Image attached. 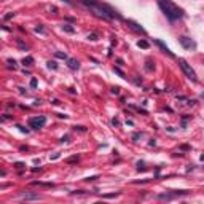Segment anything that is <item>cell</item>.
<instances>
[{
    "instance_id": "1",
    "label": "cell",
    "mask_w": 204,
    "mask_h": 204,
    "mask_svg": "<svg viewBox=\"0 0 204 204\" xmlns=\"http://www.w3.org/2000/svg\"><path fill=\"white\" fill-rule=\"evenodd\" d=\"M158 6H159V10L164 13L166 18L169 21H177V19L185 16L184 10L175 5L172 0H158Z\"/></svg>"
},
{
    "instance_id": "2",
    "label": "cell",
    "mask_w": 204,
    "mask_h": 204,
    "mask_svg": "<svg viewBox=\"0 0 204 204\" xmlns=\"http://www.w3.org/2000/svg\"><path fill=\"white\" fill-rule=\"evenodd\" d=\"M179 66H180V69L184 70V73L188 77L191 81H198V77H196V72L193 70V67L188 64V62L184 59V58H179Z\"/></svg>"
},
{
    "instance_id": "3",
    "label": "cell",
    "mask_w": 204,
    "mask_h": 204,
    "mask_svg": "<svg viewBox=\"0 0 204 204\" xmlns=\"http://www.w3.org/2000/svg\"><path fill=\"white\" fill-rule=\"evenodd\" d=\"M46 124V116L43 115H40V116H32L29 120V126L32 129H40V128H43V126Z\"/></svg>"
},
{
    "instance_id": "4",
    "label": "cell",
    "mask_w": 204,
    "mask_h": 204,
    "mask_svg": "<svg viewBox=\"0 0 204 204\" xmlns=\"http://www.w3.org/2000/svg\"><path fill=\"white\" fill-rule=\"evenodd\" d=\"M179 43L184 46L185 50H195V48H196V41L191 40V38H188V37H180Z\"/></svg>"
},
{
    "instance_id": "5",
    "label": "cell",
    "mask_w": 204,
    "mask_h": 204,
    "mask_svg": "<svg viewBox=\"0 0 204 204\" xmlns=\"http://www.w3.org/2000/svg\"><path fill=\"white\" fill-rule=\"evenodd\" d=\"M155 43H156V45L161 48V51H164L167 56H169V58H175V56H174V53H172V51H171L169 48H167V46H166V45H164V43H163V41H161V40H158V38H156V40H155Z\"/></svg>"
},
{
    "instance_id": "6",
    "label": "cell",
    "mask_w": 204,
    "mask_h": 204,
    "mask_svg": "<svg viewBox=\"0 0 204 204\" xmlns=\"http://www.w3.org/2000/svg\"><path fill=\"white\" fill-rule=\"evenodd\" d=\"M67 66H69L70 70H77V69H80V62L77 59H73V58H69L67 59Z\"/></svg>"
},
{
    "instance_id": "7",
    "label": "cell",
    "mask_w": 204,
    "mask_h": 204,
    "mask_svg": "<svg viewBox=\"0 0 204 204\" xmlns=\"http://www.w3.org/2000/svg\"><path fill=\"white\" fill-rule=\"evenodd\" d=\"M128 24L131 26V29H134V30H137V32H140V34H147L145 32V29L144 27H140L137 23H134V21H131V19H128Z\"/></svg>"
},
{
    "instance_id": "8",
    "label": "cell",
    "mask_w": 204,
    "mask_h": 204,
    "mask_svg": "<svg viewBox=\"0 0 204 204\" xmlns=\"http://www.w3.org/2000/svg\"><path fill=\"white\" fill-rule=\"evenodd\" d=\"M137 46H139V48H144V50H147V48H149L150 45H149V41H147V40H139V41H137Z\"/></svg>"
},
{
    "instance_id": "9",
    "label": "cell",
    "mask_w": 204,
    "mask_h": 204,
    "mask_svg": "<svg viewBox=\"0 0 204 204\" xmlns=\"http://www.w3.org/2000/svg\"><path fill=\"white\" fill-rule=\"evenodd\" d=\"M62 30H66V32H69V34H73V32H75V29H73L70 24H64V26H62Z\"/></svg>"
},
{
    "instance_id": "10",
    "label": "cell",
    "mask_w": 204,
    "mask_h": 204,
    "mask_svg": "<svg viewBox=\"0 0 204 204\" xmlns=\"http://www.w3.org/2000/svg\"><path fill=\"white\" fill-rule=\"evenodd\" d=\"M23 64H24V66H32V64H34V58L27 56V58H24V59H23Z\"/></svg>"
},
{
    "instance_id": "11",
    "label": "cell",
    "mask_w": 204,
    "mask_h": 204,
    "mask_svg": "<svg viewBox=\"0 0 204 204\" xmlns=\"http://www.w3.org/2000/svg\"><path fill=\"white\" fill-rule=\"evenodd\" d=\"M54 56H56V58H59V59H69V58H67V54H66V53H62V51H56Z\"/></svg>"
},
{
    "instance_id": "12",
    "label": "cell",
    "mask_w": 204,
    "mask_h": 204,
    "mask_svg": "<svg viewBox=\"0 0 204 204\" xmlns=\"http://www.w3.org/2000/svg\"><path fill=\"white\" fill-rule=\"evenodd\" d=\"M23 198L24 199H38L40 196L38 195H23Z\"/></svg>"
},
{
    "instance_id": "13",
    "label": "cell",
    "mask_w": 204,
    "mask_h": 204,
    "mask_svg": "<svg viewBox=\"0 0 204 204\" xmlns=\"http://www.w3.org/2000/svg\"><path fill=\"white\" fill-rule=\"evenodd\" d=\"M48 69H53V70H56V69H58V64H56L54 61H50V62H48Z\"/></svg>"
},
{
    "instance_id": "14",
    "label": "cell",
    "mask_w": 204,
    "mask_h": 204,
    "mask_svg": "<svg viewBox=\"0 0 204 204\" xmlns=\"http://www.w3.org/2000/svg\"><path fill=\"white\" fill-rule=\"evenodd\" d=\"M113 70H115V72H116V73H118L120 77H121V78H126V75L123 73V70H121V69H118V67H115Z\"/></svg>"
},
{
    "instance_id": "15",
    "label": "cell",
    "mask_w": 204,
    "mask_h": 204,
    "mask_svg": "<svg viewBox=\"0 0 204 204\" xmlns=\"http://www.w3.org/2000/svg\"><path fill=\"white\" fill-rule=\"evenodd\" d=\"M145 69H147V70H149V72H152V70L155 69V66H152V62L149 61V62H147V66H145Z\"/></svg>"
},
{
    "instance_id": "16",
    "label": "cell",
    "mask_w": 204,
    "mask_h": 204,
    "mask_svg": "<svg viewBox=\"0 0 204 204\" xmlns=\"http://www.w3.org/2000/svg\"><path fill=\"white\" fill-rule=\"evenodd\" d=\"M35 32H40V34H45V29H43V27H41V26H37V27H35Z\"/></svg>"
},
{
    "instance_id": "17",
    "label": "cell",
    "mask_w": 204,
    "mask_h": 204,
    "mask_svg": "<svg viewBox=\"0 0 204 204\" xmlns=\"http://www.w3.org/2000/svg\"><path fill=\"white\" fill-rule=\"evenodd\" d=\"M77 129H78V131H81V132H85L86 131V128H85V126H75V131Z\"/></svg>"
},
{
    "instance_id": "18",
    "label": "cell",
    "mask_w": 204,
    "mask_h": 204,
    "mask_svg": "<svg viewBox=\"0 0 204 204\" xmlns=\"http://www.w3.org/2000/svg\"><path fill=\"white\" fill-rule=\"evenodd\" d=\"M88 38L94 41V40H97V35H96V34H91V35H88Z\"/></svg>"
},
{
    "instance_id": "19",
    "label": "cell",
    "mask_w": 204,
    "mask_h": 204,
    "mask_svg": "<svg viewBox=\"0 0 204 204\" xmlns=\"http://www.w3.org/2000/svg\"><path fill=\"white\" fill-rule=\"evenodd\" d=\"M30 86H32V88H37V80H35V78H32V81H30Z\"/></svg>"
},
{
    "instance_id": "20",
    "label": "cell",
    "mask_w": 204,
    "mask_h": 204,
    "mask_svg": "<svg viewBox=\"0 0 204 204\" xmlns=\"http://www.w3.org/2000/svg\"><path fill=\"white\" fill-rule=\"evenodd\" d=\"M112 93H113V94H118V93H120V88H118V86L112 88Z\"/></svg>"
},
{
    "instance_id": "21",
    "label": "cell",
    "mask_w": 204,
    "mask_h": 204,
    "mask_svg": "<svg viewBox=\"0 0 204 204\" xmlns=\"http://www.w3.org/2000/svg\"><path fill=\"white\" fill-rule=\"evenodd\" d=\"M112 124H113V126H120V121L116 118H113V120H112Z\"/></svg>"
},
{
    "instance_id": "22",
    "label": "cell",
    "mask_w": 204,
    "mask_h": 204,
    "mask_svg": "<svg viewBox=\"0 0 204 204\" xmlns=\"http://www.w3.org/2000/svg\"><path fill=\"white\" fill-rule=\"evenodd\" d=\"M13 16H15V13H8V15H5V19H11Z\"/></svg>"
},
{
    "instance_id": "23",
    "label": "cell",
    "mask_w": 204,
    "mask_h": 204,
    "mask_svg": "<svg viewBox=\"0 0 204 204\" xmlns=\"http://www.w3.org/2000/svg\"><path fill=\"white\" fill-rule=\"evenodd\" d=\"M18 128L21 129V132H26V134H27V132H29V129H26V128H23V126H18Z\"/></svg>"
},
{
    "instance_id": "24",
    "label": "cell",
    "mask_w": 204,
    "mask_h": 204,
    "mask_svg": "<svg viewBox=\"0 0 204 204\" xmlns=\"http://www.w3.org/2000/svg\"><path fill=\"white\" fill-rule=\"evenodd\" d=\"M58 158H59V153H54L53 156H51V159H58Z\"/></svg>"
},
{
    "instance_id": "25",
    "label": "cell",
    "mask_w": 204,
    "mask_h": 204,
    "mask_svg": "<svg viewBox=\"0 0 204 204\" xmlns=\"http://www.w3.org/2000/svg\"><path fill=\"white\" fill-rule=\"evenodd\" d=\"M67 140H69V136H64V137L61 139V142H67Z\"/></svg>"
},
{
    "instance_id": "26",
    "label": "cell",
    "mask_w": 204,
    "mask_h": 204,
    "mask_svg": "<svg viewBox=\"0 0 204 204\" xmlns=\"http://www.w3.org/2000/svg\"><path fill=\"white\" fill-rule=\"evenodd\" d=\"M75 161H78V158H70L69 163H75Z\"/></svg>"
},
{
    "instance_id": "27",
    "label": "cell",
    "mask_w": 204,
    "mask_h": 204,
    "mask_svg": "<svg viewBox=\"0 0 204 204\" xmlns=\"http://www.w3.org/2000/svg\"><path fill=\"white\" fill-rule=\"evenodd\" d=\"M80 2H85V0H80Z\"/></svg>"
}]
</instances>
